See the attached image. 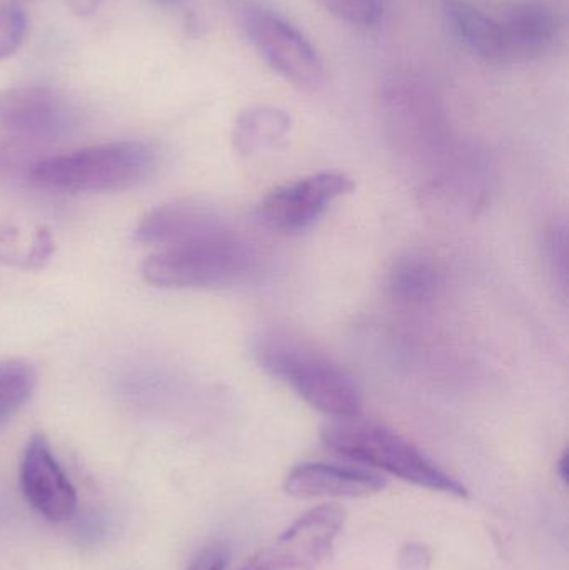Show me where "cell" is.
Segmentation results:
<instances>
[{
    "label": "cell",
    "instance_id": "obj_1",
    "mask_svg": "<svg viewBox=\"0 0 569 570\" xmlns=\"http://www.w3.org/2000/svg\"><path fill=\"white\" fill-rule=\"evenodd\" d=\"M257 364L286 384L311 407L333 419L357 417L361 394L354 379L340 364L303 338L267 332L254 342Z\"/></svg>",
    "mask_w": 569,
    "mask_h": 570
},
{
    "label": "cell",
    "instance_id": "obj_2",
    "mask_svg": "<svg viewBox=\"0 0 569 570\" xmlns=\"http://www.w3.org/2000/svg\"><path fill=\"white\" fill-rule=\"evenodd\" d=\"M321 439L330 451L364 468L387 472L426 491L468 498V489L454 475L448 474L413 442L384 425L360 417L333 419L324 425Z\"/></svg>",
    "mask_w": 569,
    "mask_h": 570
},
{
    "label": "cell",
    "instance_id": "obj_3",
    "mask_svg": "<svg viewBox=\"0 0 569 570\" xmlns=\"http://www.w3.org/2000/svg\"><path fill=\"white\" fill-rule=\"evenodd\" d=\"M254 267L253 249L229 224L147 257L143 276L156 287L209 288L241 283Z\"/></svg>",
    "mask_w": 569,
    "mask_h": 570
},
{
    "label": "cell",
    "instance_id": "obj_4",
    "mask_svg": "<svg viewBox=\"0 0 569 570\" xmlns=\"http://www.w3.org/2000/svg\"><path fill=\"white\" fill-rule=\"evenodd\" d=\"M154 167L156 154L147 144L124 140L36 160L27 179L46 189L107 193L143 183Z\"/></svg>",
    "mask_w": 569,
    "mask_h": 570
},
{
    "label": "cell",
    "instance_id": "obj_5",
    "mask_svg": "<svg viewBox=\"0 0 569 570\" xmlns=\"http://www.w3.org/2000/svg\"><path fill=\"white\" fill-rule=\"evenodd\" d=\"M233 13L253 49L277 76L297 89L323 87V59L290 20L259 0H234Z\"/></svg>",
    "mask_w": 569,
    "mask_h": 570
},
{
    "label": "cell",
    "instance_id": "obj_6",
    "mask_svg": "<svg viewBox=\"0 0 569 570\" xmlns=\"http://www.w3.org/2000/svg\"><path fill=\"white\" fill-rule=\"evenodd\" d=\"M353 189L354 183L346 174H313L267 194L257 207V219L274 233H304Z\"/></svg>",
    "mask_w": 569,
    "mask_h": 570
},
{
    "label": "cell",
    "instance_id": "obj_7",
    "mask_svg": "<svg viewBox=\"0 0 569 570\" xmlns=\"http://www.w3.org/2000/svg\"><path fill=\"white\" fill-rule=\"evenodd\" d=\"M20 489L27 504L47 521L63 522L76 514V488L53 455L46 435H32L23 451Z\"/></svg>",
    "mask_w": 569,
    "mask_h": 570
},
{
    "label": "cell",
    "instance_id": "obj_8",
    "mask_svg": "<svg viewBox=\"0 0 569 570\" xmlns=\"http://www.w3.org/2000/svg\"><path fill=\"white\" fill-rule=\"evenodd\" d=\"M344 521L346 512L337 505L311 509L296 519L267 551L279 570H314L330 558Z\"/></svg>",
    "mask_w": 569,
    "mask_h": 570
},
{
    "label": "cell",
    "instance_id": "obj_9",
    "mask_svg": "<svg viewBox=\"0 0 569 570\" xmlns=\"http://www.w3.org/2000/svg\"><path fill=\"white\" fill-rule=\"evenodd\" d=\"M386 488L380 472L364 465L304 462L284 481V491L296 499H361Z\"/></svg>",
    "mask_w": 569,
    "mask_h": 570
},
{
    "label": "cell",
    "instance_id": "obj_10",
    "mask_svg": "<svg viewBox=\"0 0 569 570\" xmlns=\"http://www.w3.org/2000/svg\"><path fill=\"white\" fill-rule=\"evenodd\" d=\"M226 226H229V220L209 203L196 199L174 200L156 207L140 220L136 229V240L164 249L216 233Z\"/></svg>",
    "mask_w": 569,
    "mask_h": 570
},
{
    "label": "cell",
    "instance_id": "obj_11",
    "mask_svg": "<svg viewBox=\"0 0 569 570\" xmlns=\"http://www.w3.org/2000/svg\"><path fill=\"white\" fill-rule=\"evenodd\" d=\"M62 109L46 87L0 90V129L20 137L53 136L62 127Z\"/></svg>",
    "mask_w": 569,
    "mask_h": 570
},
{
    "label": "cell",
    "instance_id": "obj_12",
    "mask_svg": "<svg viewBox=\"0 0 569 570\" xmlns=\"http://www.w3.org/2000/svg\"><path fill=\"white\" fill-rule=\"evenodd\" d=\"M500 23L508 56H543L555 46L560 33L557 13L541 0H514Z\"/></svg>",
    "mask_w": 569,
    "mask_h": 570
},
{
    "label": "cell",
    "instance_id": "obj_13",
    "mask_svg": "<svg viewBox=\"0 0 569 570\" xmlns=\"http://www.w3.org/2000/svg\"><path fill=\"white\" fill-rule=\"evenodd\" d=\"M441 13L458 42L474 56L484 60L508 57L507 40L500 20L493 19L467 0H441Z\"/></svg>",
    "mask_w": 569,
    "mask_h": 570
},
{
    "label": "cell",
    "instance_id": "obj_14",
    "mask_svg": "<svg viewBox=\"0 0 569 570\" xmlns=\"http://www.w3.org/2000/svg\"><path fill=\"white\" fill-rule=\"evenodd\" d=\"M291 130V117L276 107L244 110L234 127V146L239 153L256 154L277 146Z\"/></svg>",
    "mask_w": 569,
    "mask_h": 570
},
{
    "label": "cell",
    "instance_id": "obj_15",
    "mask_svg": "<svg viewBox=\"0 0 569 570\" xmlns=\"http://www.w3.org/2000/svg\"><path fill=\"white\" fill-rule=\"evenodd\" d=\"M440 287V273L423 256H408L398 261L387 277V291L394 301L404 305H421L431 301Z\"/></svg>",
    "mask_w": 569,
    "mask_h": 570
},
{
    "label": "cell",
    "instance_id": "obj_16",
    "mask_svg": "<svg viewBox=\"0 0 569 570\" xmlns=\"http://www.w3.org/2000/svg\"><path fill=\"white\" fill-rule=\"evenodd\" d=\"M32 365L19 358L0 362V425L9 421L29 401L36 389Z\"/></svg>",
    "mask_w": 569,
    "mask_h": 570
},
{
    "label": "cell",
    "instance_id": "obj_17",
    "mask_svg": "<svg viewBox=\"0 0 569 570\" xmlns=\"http://www.w3.org/2000/svg\"><path fill=\"white\" fill-rule=\"evenodd\" d=\"M327 13L357 27H371L383 16L381 0H314Z\"/></svg>",
    "mask_w": 569,
    "mask_h": 570
},
{
    "label": "cell",
    "instance_id": "obj_18",
    "mask_svg": "<svg viewBox=\"0 0 569 570\" xmlns=\"http://www.w3.org/2000/svg\"><path fill=\"white\" fill-rule=\"evenodd\" d=\"M26 12L19 3L0 6V62L16 56L27 36Z\"/></svg>",
    "mask_w": 569,
    "mask_h": 570
},
{
    "label": "cell",
    "instance_id": "obj_19",
    "mask_svg": "<svg viewBox=\"0 0 569 570\" xmlns=\"http://www.w3.org/2000/svg\"><path fill=\"white\" fill-rule=\"evenodd\" d=\"M545 257L557 284L567 294L568 288V230L567 226H553L547 230L543 240Z\"/></svg>",
    "mask_w": 569,
    "mask_h": 570
},
{
    "label": "cell",
    "instance_id": "obj_20",
    "mask_svg": "<svg viewBox=\"0 0 569 570\" xmlns=\"http://www.w3.org/2000/svg\"><path fill=\"white\" fill-rule=\"evenodd\" d=\"M36 160H30L26 150L19 144L0 137V180L29 177L30 167Z\"/></svg>",
    "mask_w": 569,
    "mask_h": 570
},
{
    "label": "cell",
    "instance_id": "obj_21",
    "mask_svg": "<svg viewBox=\"0 0 569 570\" xmlns=\"http://www.w3.org/2000/svg\"><path fill=\"white\" fill-rule=\"evenodd\" d=\"M229 548L223 542H216L200 551L187 570H226L229 566Z\"/></svg>",
    "mask_w": 569,
    "mask_h": 570
},
{
    "label": "cell",
    "instance_id": "obj_22",
    "mask_svg": "<svg viewBox=\"0 0 569 570\" xmlns=\"http://www.w3.org/2000/svg\"><path fill=\"white\" fill-rule=\"evenodd\" d=\"M400 562L404 570H428L430 554L420 544H410L401 551Z\"/></svg>",
    "mask_w": 569,
    "mask_h": 570
},
{
    "label": "cell",
    "instance_id": "obj_23",
    "mask_svg": "<svg viewBox=\"0 0 569 570\" xmlns=\"http://www.w3.org/2000/svg\"><path fill=\"white\" fill-rule=\"evenodd\" d=\"M241 570H279V568H277L276 562L271 558L269 551L264 549V551L254 554Z\"/></svg>",
    "mask_w": 569,
    "mask_h": 570
},
{
    "label": "cell",
    "instance_id": "obj_24",
    "mask_svg": "<svg viewBox=\"0 0 569 570\" xmlns=\"http://www.w3.org/2000/svg\"><path fill=\"white\" fill-rule=\"evenodd\" d=\"M66 3L76 16L90 17L100 9L104 0H66Z\"/></svg>",
    "mask_w": 569,
    "mask_h": 570
},
{
    "label": "cell",
    "instance_id": "obj_25",
    "mask_svg": "<svg viewBox=\"0 0 569 570\" xmlns=\"http://www.w3.org/2000/svg\"><path fill=\"white\" fill-rule=\"evenodd\" d=\"M558 475H560L561 482L568 484V452L565 451L561 455L560 461L557 465Z\"/></svg>",
    "mask_w": 569,
    "mask_h": 570
},
{
    "label": "cell",
    "instance_id": "obj_26",
    "mask_svg": "<svg viewBox=\"0 0 569 570\" xmlns=\"http://www.w3.org/2000/svg\"><path fill=\"white\" fill-rule=\"evenodd\" d=\"M160 6H177V3L184 2V0H156Z\"/></svg>",
    "mask_w": 569,
    "mask_h": 570
},
{
    "label": "cell",
    "instance_id": "obj_27",
    "mask_svg": "<svg viewBox=\"0 0 569 570\" xmlns=\"http://www.w3.org/2000/svg\"><path fill=\"white\" fill-rule=\"evenodd\" d=\"M12 3H20V2H27V0H10Z\"/></svg>",
    "mask_w": 569,
    "mask_h": 570
}]
</instances>
